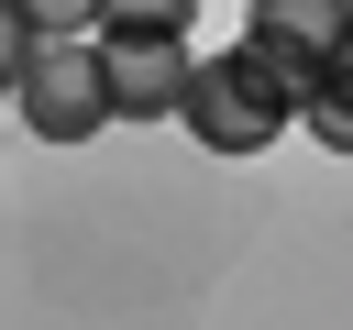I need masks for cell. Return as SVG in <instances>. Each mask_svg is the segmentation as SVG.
<instances>
[{"mask_svg":"<svg viewBox=\"0 0 353 330\" xmlns=\"http://www.w3.org/2000/svg\"><path fill=\"white\" fill-rule=\"evenodd\" d=\"M188 33H99V88H110V121H176L188 99Z\"/></svg>","mask_w":353,"mask_h":330,"instance_id":"3","label":"cell"},{"mask_svg":"<svg viewBox=\"0 0 353 330\" xmlns=\"http://www.w3.org/2000/svg\"><path fill=\"white\" fill-rule=\"evenodd\" d=\"M199 0H99V33H188Z\"/></svg>","mask_w":353,"mask_h":330,"instance_id":"6","label":"cell"},{"mask_svg":"<svg viewBox=\"0 0 353 330\" xmlns=\"http://www.w3.org/2000/svg\"><path fill=\"white\" fill-rule=\"evenodd\" d=\"M11 110H22V132H44V143H88V132L110 121L99 33H55V44H33V66H22V88H11Z\"/></svg>","mask_w":353,"mask_h":330,"instance_id":"1","label":"cell"},{"mask_svg":"<svg viewBox=\"0 0 353 330\" xmlns=\"http://www.w3.org/2000/svg\"><path fill=\"white\" fill-rule=\"evenodd\" d=\"M11 11H22L44 44H55V33H99V0H11Z\"/></svg>","mask_w":353,"mask_h":330,"instance_id":"7","label":"cell"},{"mask_svg":"<svg viewBox=\"0 0 353 330\" xmlns=\"http://www.w3.org/2000/svg\"><path fill=\"white\" fill-rule=\"evenodd\" d=\"M176 121H188L210 154H265V143L287 132V110L254 88V66H243V55H199V66H188V99H176Z\"/></svg>","mask_w":353,"mask_h":330,"instance_id":"2","label":"cell"},{"mask_svg":"<svg viewBox=\"0 0 353 330\" xmlns=\"http://www.w3.org/2000/svg\"><path fill=\"white\" fill-rule=\"evenodd\" d=\"M353 33V0H254V44H287V55H331Z\"/></svg>","mask_w":353,"mask_h":330,"instance_id":"4","label":"cell"},{"mask_svg":"<svg viewBox=\"0 0 353 330\" xmlns=\"http://www.w3.org/2000/svg\"><path fill=\"white\" fill-rule=\"evenodd\" d=\"M33 44H44V33H33V22H22V11L0 0V99L22 88V66H33Z\"/></svg>","mask_w":353,"mask_h":330,"instance_id":"8","label":"cell"},{"mask_svg":"<svg viewBox=\"0 0 353 330\" xmlns=\"http://www.w3.org/2000/svg\"><path fill=\"white\" fill-rule=\"evenodd\" d=\"M298 121L331 143V154H353V33L320 55V77H309V99H298Z\"/></svg>","mask_w":353,"mask_h":330,"instance_id":"5","label":"cell"}]
</instances>
